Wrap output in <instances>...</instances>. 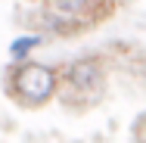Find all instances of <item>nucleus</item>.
I'll use <instances>...</instances> for the list:
<instances>
[{
    "label": "nucleus",
    "instance_id": "nucleus-4",
    "mask_svg": "<svg viewBox=\"0 0 146 143\" xmlns=\"http://www.w3.org/2000/svg\"><path fill=\"white\" fill-rule=\"evenodd\" d=\"M37 44H40L37 37H25V41H19V44H13V53H16V56H22V53H28L31 47H37Z\"/></svg>",
    "mask_w": 146,
    "mask_h": 143
},
{
    "label": "nucleus",
    "instance_id": "nucleus-1",
    "mask_svg": "<svg viewBox=\"0 0 146 143\" xmlns=\"http://www.w3.org/2000/svg\"><path fill=\"white\" fill-rule=\"evenodd\" d=\"M103 62L96 56H81L75 62H68L59 75V93L65 103H90L103 93Z\"/></svg>",
    "mask_w": 146,
    "mask_h": 143
},
{
    "label": "nucleus",
    "instance_id": "nucleus-2",
    "mask_svg": "<svg viewBox=\"0 0 146 143\" xmlns=\"http://www.w3.org/2000/svg\"><path fill=\"white\" fill-rule=\"evenodd\" d=\"M13 93H16L25 106H40V103H47L53 93H59V75L50 65L25 62V65H19L16 75H13Z\"/></svg>",
    "mask_w": 146,
    "mask_h": 143
},
{
    "label": "nucleus",
    "instance_id": "nucleus-3",
    "mask_svg": "<svg viewBox=\"0 0 146 143\" xmlns=\"http://www.w3.org/2000/svg\"><path fill=\"white\" fill-rule=\"evenodd\" d=\"M47 3L59 16L75 19V22H96V19H103L112 9L109 0H47Z\"/></svg>",
    "mask_w": 146,
    "mask_h": 143
}]
</instances>
